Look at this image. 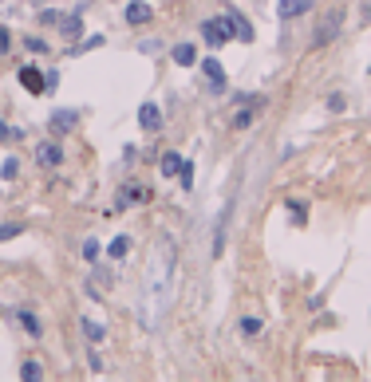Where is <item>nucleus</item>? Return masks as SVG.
Segmentation results:
<instances>
[{
    "label": "nucleus",
    "mask_w": 371,
    "mask_h": 382,
    "mask_svg": "<svg viewBox=\"0 0 371 382\" xmlns=\"http://www.w3.org/2000/svg\"><path fill=\"white\" fill-rule=\"evenodd\" d=\"M174 268H178V249L170 237H158L146 260L143 276V323L146 327H162V319L170 311L174 300Z\"/></svg>",
    "instance_id": "1"
},
{
    "label": "nucleus",
    "mask_w": 371,
    "mask_h": 382,
    "mask_svg": "<svg viewBox=\"0 0 371 382\" xmlns=\"http://www.w3.org/2000/svg\"><path fill=\"white\" fill-rule=\"evenodd\" d=\"M339 32H344V8H328L316 24V32H312V48H328Z\"/></svg>",
    "instance_id": "2"
},
{
    "label": "nucleus",
    "mask_w": 371,
    "mask_h": 382,
    "mask_svg": "<svg viewBox=\"0 0 371 382\" xmlns=\"http://www.w3.org/2000/svg\"><path fill=\"white\" fill-rule=\"evenodd\" d=\"M202 40H206L210 48H226L229 40H233V20H229V12L206 20V24H202Z\"/></svg>",
    "instance_id": "3"
},
{
    "label": "nucleus",
    "mask_w": 371,
    "mask_h": 382,
    "mask_svg": "<svg viewBox=\"0 0 371 382\" xmlns=\"http://www.w3.org/2000/svg\"><path fill=\"white\" fill-rule=\"evenodd\" d=\"M16 79H20V87H24L28 95H44V91H48V79H44V71H40V67H32V64L20 67Z\"/></svg>",
    "instance_id": "4"
},
{
    "label": "nucleus",
    "mask_w": 371,
    "mask_h": 382,
    "mask_svg": "<svg viewBox=\"0 0 371 382\" xmlns=\"http://www.w3.org/2000/svg\"><path fill=\"white\" fill-rule=\"evenodd\" d=\"M198 67H202V75H206V87H210V91H217V95H222V91H226L229 83H226V67L217 64V60H198Z\"/></svg>",
    "instance_id": "5"
},
{
    "label": "nucleus",
    "mask_w": 371,
    "mask_h": 382,
    "mask_svg": "<svg viewBox=\"0 0 371 382\" xmlns=\"http://www.w3.org/2000/svg\"><path fill=\"white\" fill-rule=\"evenodd\" d=\"M75 127H80V111H75V107H64V111H56L48 118V130H51V134H71Z\"/></svg>",
    "instance_id": "6"
},
{
    "label": "nucleus",
    "mask_w": 371,
    "mask_h": 382,
    "mask_svg": "<svg viewBox=\"0 0 371 382\" xmlns=\"http://www.w3.org/2000/svg\"><path fill=\"white\" fill-rule=\"evenodd\" d=\"M261 107H265V95H249V99H245V107H241L237 114H233V127H237V130H245L249 123H253V118H257V111H261Z\"/></svg>",
    "instance_id": "7"
},
{
    "label": "nucleus",
    "mask_w": 371,
    "mask_h": 382,
    "mask_svg": "<svg viewBox=\"0 0 371 382\" xmlns=\"http://www.w3.org/2000/svg\"><path fill=\"white\" fill-rule=\"evenodd\" d=\"M36 162H40L44 170H56V166L64 162V150H60V142H40V146H36Z\"/></svg>",
    "instance_id": "8"
},
{
    "label": "nucleus",
    "mask_w": 371,
    "mask_h": 382,
    "mask_svg": "<svg viewBox=\"0 0 371 382\" xmlns=\"http://www.w3.org/2000/svg\"><path fill=\"white\" fill-rule=\"evenodd\" d=\"M123 16H127L130 28H143V24H150V16H154V12H150V4H146V0H130Z\"/></svg>",
    "instance_id": "9"
},
{
    "label": "nucleus",
    "mask_w": 371,
    "mask_h": 382,
    "mask_svg": "<svg viewBox=\"0 0 371 382\" xmlns=\"http://www.w3.org/2000/svg\"><path fill=\"white\" fill-rule=\"evenodd\" d=\"M312 12V0H280L276 4V16L280 20H296V16H308Z\"/></svg>",
    "instance_id": "10"
},
{
    "label": "nucleus",
    "mask_w": 371,
    "mask_h": 382,
    "mask_svg": "<svg viewBox=\"0 0 371 382\" xmlns=\"http://www.w3.org/2000/svg\"><path fill=\"white\" fill-rule=\"evenodd\" d=\"M170 60H174L178 67H194L202 55H198V48L190 44V40H182V44H174V48H170Z\"/></svg>",
    "instance_id": "11"
},
{
    "label": "nucleus",
    "mask_w": 371,
    "mask_h": 382,
    "mask_svg": "<svg viewBox=\"0 0 371 382\" xmlns=\"http://www.w3.org/2000/svg\"><path fill=\"white\" fill-rule=\"evenodd\" d=\"M139 127L143 130H162V107L158 103H143V107H139Z\"/></svg>",
    "instance_id": "12"
},
{
    "label": "nucleus",
    "mask_w": 371,
    "mask_h": 382,
    "mask_svg": "<svg viewBox=\"0 0 371 382\" xmlns=\"http://www.w3.org/2000/svg\"><path fill=\"white\" fill-rule=\"evenodd\" d=\"M56 28H60V36H64V40H80L83 16H80V12H67V16H60V24H56Z\"/></svg>",
    "instance_id": "13"
},
{
    "label": "nucleus",
    "mask_w": 371,
    "mask_h": 382,
    "mask_svg": "<svg viewBox=\"0 0 371 382\" xmlns=\"http://www.w3.org/2000/svg\"><path fill=\"white\" fill-rule=\"evenodd\" d=\"M229 213H233V209H222V221H217V229H213V249H210V253L213 256H222V253H226V229H229Z\"/></svg>",
    "instance_id": "14"
},
{
    "label": "nucleus",
    "mask_w": 371,
    "mask_h": 382,
    "mask_svg": "<svg viewBox=\"0 0 371 382\" xmlns=\"http://www.w3.org/2000/svg\"><path fill=\"white\" fill-rule=\"evenodd\" d=\"M16 319H20V327H24V331L32 335V339H40V335H44V327H40V316H36V311H28V307H20V311H16Z\"/></svg>",
    "instance_id": "15"
},
{
    "label": "nucleus",
    "mask_w": 371,
    "mask_h": 382,
    "mask_svg": "<svg viewBox=\"0 0 371 382\" xmlns=\"http://www.w3.org/2000/svg\"><path fill=\"white\" fill-rule=\"evenodd\" d=\"M229 20H233V36H237V40H241V44H253V24H249V20L245 16H237V12H229Z\"/></svg>",
    "instance_id": "16"
},
{
    "label": "nucleus",
    "mask_w": 371,
    "mask_h": 382,
    "mask_svg": "<svg viewBox=\"0 0 371 382\" xmlns=\"http://www.w3.org/2000/svg\"><path fill=\"white\" fill-rule=\"evenodd\" d=\"M182 154H174V150H170V154H162V162H158V170H162V177H178L182 174Z\"/></svg>",
    "instance_id": "17"
},
{
    "label": "nucleus",
    "mask_w": 371,
    "mask_h": 382,
    "mask_svg": "<svg viewBox=\"0 0 371 382\" xmlns=\"http://www.w3.org/2000/svg\"><path fill=\"white\" fill-rule=\"evenodd\" d=\"M146 190L143 186H134V181H127V190H119V209H130L134 201H143Z\"/></svg>",
    "instance_id": "18"
},
{
    "label": "nucleus",
    "mask_w": 371,
    "mask_h": 382,
    "mask_svg": "<svg viewBox=\"0 0 371 382\" xmlns=\"http://www.w3.org/2000/svg\"><path fill=\"white\" fill-rule=\"evenodd\" d=\"M83 335H87V343H103L107 339V331H103V323H91V319H80Z\"/></svg>",
    "instance_id": "19"
},
{
    "label": "nucleus",
    "mask_w": 371,
    "mask_h": 382,
    "mask_svg": "<svg viewBox=\"0 0 371 382\" xmlns=\"http://www.w3.org/2000/svg\"><path fill=\"white\" fill-rule=\"evenodd\" d=\"M127 253H130V237H115L111 244H107V256H111V260H123Z\"/></svg>",
    "instance_id": "20"
},
{
    "label": "nucleus",
    "mask_w": 371,
    "mask_h": 382,
    "mask_svg": "<svg viewBox=\"0 0 371 382\" xmlns=\"http://www.w3.org/2000/svg\"><path fill=\"white\" fill-rule=\"evenodd\" d=\"M289 221L292 225H304L308 221V205H304V201H289Z\"/></svg>",
    "instance_id": "21"
},
{
    "label": "nucleus",
    "mask_w": 371,
    "mask_h": 382,
    "mask_svg": "<svg viewBox=\"0 0 371 382\" xmlns=\"http://www.w3.org/2000/svg\"><path fill=\"white\" fill-rule=\"evenodd\" d=\"M20 379H24V382H36V379H44V370H40V363H36V359H28V363L20 366Z\"/></svg>",
    "instance_id": "22"
},
{
    "label": "nucleus",
    "mask_w": 371,
    "mask_h": 382,
    "mask_svg": "<svg viewBox=\"0 0 371 382\" xmlns=\"http://www.w3.org/2000/svg\"><path fill=\"white\" fill-rule=\"evenodd\" d=\"M241 335H245V339L261 335V316H245V319H241Z\"/></svg>",
    "instance_id": "23"
},
{
    "label": "nucleus",
    "mask_w": 371,
    "mask_h": 382,
    "mask_svg": "<svg viewBox=\"0 0 371 382\" xmlns=\"http://www.w3.org/2000/svg\"><path fill=\"white\" fill-rule=\"evenodd\" d=\"M0 177H4V181H16V177H20V162L16 158H4V166H0Z\"/></svg>",
    "instance_id": "24"
},
{
    "label": "nucleus",
    "mask_w": 371,
    "mask_h": 382,
    "mask_svg": "<svg viewBox=\"0 0 371 382\" xmlns=\"http://www.w3.org/2000/svg\"><path fill=\"white\" fill-rule=\"evenodd\" d=\"M20 233H24V225H20V221H4V225H0V240H12V237H20Z\"/></svg>",
    "instance_id": "25"
},
{
    "label": "nucleus",
    "mask_w": 371,
    "mask_h": 382,
    "mask_svg": "<svg viewBox=\"0 0 371 382\" xmlns=\"http://www.w3.org/2000/svg\"><path fill=\"white\" fill-rule=\"evenodd\" d=\"M178 181H182V186H186V190H190V186H194V162H190V158L182 162V174H178Z\"/></svg>",
    "instance_id": "26"
},
{
    "label": "nucleus",
    "mask_w": 371,
    "mask_h": 382,
    "mask_svg": "<svg viewBox=\"0 0 371 382\" xmlns=\"http://www.w3.org/2000/svg\"><path fill=\"white\" fill-rule=\"evenodd\" d=\"M24 48H28V51H36V55H44V51H51L48 44L40 40V36H28V40H24Z\"/></svg>",
    "instance_id": "27"
},
{
    "label": "nucleus",
    "mask_w": 371,
    "mask_h": 382,
    "mask_svg": "<svg viewBox=\"0 0 371 382\" xmlns=\"http://www.w3.org/2000/svg\"><path fill=\"white\" fill-rule=\"evenodd\" d=\"M103 44H107V36H91V40H83V44H80V48H75V51H95V48H103Z\"/></svg>",
    "instance_id": "28"
},
{
    "label": "nucleus",
    "mask_w": 371,
    "mask_h": 382,
    "mask_svg": "<svg viewBox=\"0 0 371 382\" xmlns=\"http://www.w3.org/2000/svg\"><path fill=\"white\" fill-rule=\"evenodd\" d=\"M344 107H348V99L339 95V91H332V95H328V111H332V114H339Z\"/></svg>",
    "instance_id": "29"
},
{
    "label": "nucleus",
    "mask_w": 371,
    "mask_h": 382,
    "mask_svg": "<svg viewBox=\"0 0 371 382\" xmlns=\"http://www.w3.org/2000/svg\"><path fill=\"white\" fill-rule=\"evenodd\" d=\"M162 48H166L162 40H143V44H139V51H143V55H158Z\"/></svg>",
    "instance_id": "30"
},
{
    "label": "nucleus",
    "mask_w": 371,
    "mask_h": 382,
    "mask_svg": "<svg viewBox=\"0 0 371 382\" xmlns=\"http://www.w3.org/2000/svg\"><path fill=\"white\" fill-rule=\"evenodd\" d=\"M0 142H20V130L8 127V123H0Z\"/></svg>",
    "instance_id": "31"
},
{
    "label": "nucleus",
    "mask_w": 371,
    "mask_h": 382,
    "mask_svg": "<svg viewBox=\"0 0 371 382\" xmlns=\"http://www.w3.org/2000/svg\"><path fill=\"white\" fill-rule=\"evenodd\" d=\"M0 51H12V32L0 24Z\"/></svg>",
    "instance_id": "32"
},
{
    "label": "nucleus",
    "mask_w": 371,
    "mask_h": 382,
    "mask_svg": "<svg viewBox=\"0 0 371 382\" xmlns=\"http://www.w3.org/2000/svg\"><path fill=\"white\" fill-rule=\"evenodd\" d=\"M83 256L95 260V256H99V240H83Z\"/></svg>",
    "instance_id": "33"
},
{
    "label": "nucleus",
    "mask_w": 371,
    "mask_h": 382,
    "mask_svg": "<svg viewBox=\"0 0 371 382\" xmlns=\"http://www.w3.org/2000/svg\"><path fill=\"white\" fill-rule=\"evenodd\" d=\"M60 16H64V12H40V20H44V24H60Z\"/></svg>",
    "instance_id": "34"
},
{
    "label": "nucleus",
    "mask_w": 371,
    "mask_h": 382,
    "mask_svg": "<svg viewBox=\"0 0 371 382\" xmlns=\"http://www.w3.org/2000/svg\"><path fill=\"white\" fill-rule=\"evenodd\" d=\"M368 12H371V0H368Z\"/></svg>",
    "instance_id": "35"
}]
</instances>
